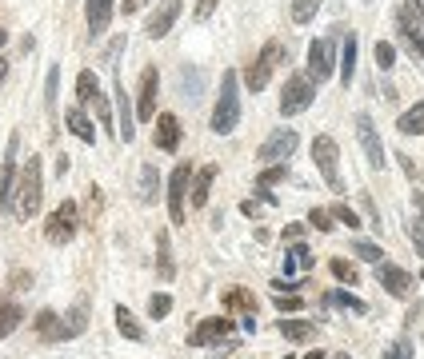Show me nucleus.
<instances>
[{"mask_svg": "<svg viewBox=\"0 0 424 359\" xmlns=\"http://www.w3.org/2000/svg\"><path fill=\"white\" fill-rule=\"evenodd\" d=\"M241 80H236V72L228 68L221 76V96H216V108H212V132L216 136H228V132L241 124Z\"/></svg>", "mask_w": 424, "mask_h": 359, "instance_id": "nucleus-1", "label": "nucleus"}, {"mask_svg": "<svg viewBox=\"0 0 424 359\" xmlns=\"http://www.w3.org/2000/svg\"><path fill=\"white\" fill-rule=\"evenodd\" d=\"M44 156H32L21 172V184H16V216L21 219H32L41 212V164Z\"/></svg>", "mask_w": 424, "mask_h": 359, "instance_id": "nucleus-2", "label": "nucleus"}, {"mask_svg": "<svg viewBox=\"0 0 424 359\" xmlns=\"http://www.w3.org/2000/svg\"><path fill=\"white\" fill-rule=\"evenodd\" d=\"M313 160H316V168H320V176L328 180V188L344 192V184H340V152H336L333 136H316L313 140Z\"/></svg>", "mask_w": 424, "mask_h": 359, "instance_id": "nucleus-3", "label": "nucleus"}, {"mask_svg": "<svg viewBox=\"0 0 424 359\" xmlns=\"http://www.w3.org/2000/svg\"><path fill=\"white\" fill-rule=\"evenodd\" d=\"M76 199H64L61 208L52 212L49 219H44V236H49V244H69V239H76Z\"/></svg>", "mask_w": 424, "mask_h": 359, "instance_id": "nucleus-4", "label": "nucleus"}, {"mask_svg": "<svg viewBox=\"0 0 424 359\" xmlns=\"http://www.w3.org/2000/svg\"><path fill=\"white\" fill-rule=\"evenodd\" d=\"M236 331V319H228V316H216V319H204L201 328L192 331V343L196 348H204V343H212V348H221V351H233V343H228V335Z\"/></svg>", "mask_w": 424, "mask_h": 359, "instance_id": "nucleus-5", "label": "nucleus"}, {"mask_svg": "<svg viewBox=\"0 0 424 359\" xmlns=\"http://www.w3.org/2000/svg\"><path fill=\"white\" fill-rule=\"evenodd\" d=\"M281 60H284V44H281V40H268V44L261 48V56H256V64L248 68L244 84H248L253 92H261L264 84H268V76H273V68L281 64Z\"/></svg>", "mask_w": 424, "mask_h": 359, "instance_id": "nucleus-6", "label": "nucleus"}, {"mask_svg": "<svg viewBox=\"0 0 424 359\" xmlns=\"http://www.w3.org/2000/svg\"><path fill=\"white\" fill-rule=\"evenodd\" d=\"M296 148H301V136H296L293 128H276L273 136L261 144V160H264V164H284Z\"/></svg>", "mask_w": 424, "mask_h": 359, "instance_id": "nucleus-7", "label": "nucleus"}, {"mask_svg": "<svg viewBox=\"0 0 424 359\" xmlns=\"http://www.w3.org/2000/svg\"><path fill=\"white\" fill-rule=\"evenodd\" d=\"M313 80L308 76H288V84H284V96H281V112L284 116H296V112H304L308 104H313Z\"/></svg>", "mask_w": 424, "mask_h": 359, "instance_id": "nucleus-8", "label": "nucleus"}, {"mask_svg": "<svg viewBox=\"0 0 424 359\" xmlns=\"http://www.w3.org/2000/svg\"><path fill=\"white\" fill-rule=\"evenodd\" d=\"M188 180H192V164H176V168H172V180H168V216H172V224H184Z\"/></svg>", "mask_w": 424, "mask_h": 359, "instance_id": "nucleus-9", "label": "nucleus"}, {"mask_svg": "<svg viewBox=\"0 0 424 359\" xmlns=\"http://www.w3.org/2000/svg\"><path fill=\"white\" fill-rule=\"evenodd\" d=\"M333 64H336V44L333 40H313L308 44V80H328L333 76Z\"/></svg>", "mask_w": 424, "mask_h": 359, "instance_id": "nucleus-10", "label": "nucleus"}, {"mask_svg": "<svg viewBox=\"0 0 424 359\" xmlns=\"http://www.w3.org/2000/svg\"><path fill=\"white\" fill-rule=\"evenodd\" d=\"M356 140H360L368 168L380 172V168H384V144H380V136H376V124H373L368 116H356Z\"/></svg>", "mask_w": 424, "mask_h": 359, "instance_id": "nucleus-11", "label": "nucleus"}, {"mask_svg": "<svg viewBox=\"0 0 424 359\" xmlns=\"http://www.w3.org/2000/svg\"><path fill=\"white\" fill-rule=\"evenodd\" d=\"M16 148H21V136L12 132L9 140V152H4V176H0V212H12V204H16V168H12V160H16Z\"/></svg>", "mask_w": 424, "mask_h": 359, "instance_id": "nucleus-12", "label": "nucleus"}, {"mask_svg": "<svg viewBox=\"0 0 424 359\" xmlns=\"http://www.w3.org/2000/svg\"><path fill=\"white\" fill-rule=\"evenodd\" d=\"M176 16H181V0H164L161 9L148 16V24H144V32H148L152 40H164L172 32V24H176Z\"/></svg>", "mask_w": 424, "mask_h": 359, "instance_id": "nucleus-13", "label": "nucleus"}, {"mask_svg": "<svg viewBox=\"0 0 424 359\" xmlns=\"http://www.w3.org/2000/svg\"><path fill=\"white\" fill-rule=\"evenodd\" d=\"M380 283H384V291L396 296V299L413 296V276H408L404 268H396V264H380Z\"/></svg>", "mask_w": 424, "mask_h": 359, "instance_id": "nucleus-14", "label": "nucleus"}, {"mask_svg": "<svg viewBox=\"0 0 424 359\" xmlns=\"http://www.w3.org/2000/svg\"><path fill=\"white\" fill-rule=\"evenodd\" d=\"M181 120L172 116V112H164V116H156V148L161 152H176L181 148Z\"/></svg>", "mask_w": 424, "mask_h": 359, "instance_id": "nucleus-15", "label": "nucleus"}, {"mask_svg": "<svg viewBox=\"0 0 424 359\" xmlns=\"http://www.w3.org/2000/svg\"><path fill=\"white\" fill-rule=\"evenodd\" d=\"M396 32H400V40L408 44V52H413V56L424 64V28H420V24H416V20H408L404 12H396Z\"/></svg>", "mask_w": 424, "mask_h": 359, "instance_id": "nucleus-16", "label": "nucleus"}, {"mask_svg": "<svg viewBox=\"0 0 424 359\" xmlns=\"http://www.w3.org/2000/svg\"><path fill=\"white\" fill-rule=\"evenodd\" d=\"M156 84H161V76H156V68H148L144 72V88H141V96H136V120L156 116Z\"/></svg>", "mask_w": 424, "mask_h": 359, "instance_id": "nucleus-17", "label": "nucleus"}, {"mask_svg": "<svg viewBox=\"0 0 424 359\" xmlns=\"http://www.w3.org/2000/svg\"><path fill=\"white\" fill-rule=\"evenodd\" d=\"M84 16H89V36H101V32L108 28L112 0H89V4H84Z\"/></svg>", "mask_w": 424, "mask_h": 359, "instance_id": "nucleus-18", "label": "nucleus"}, {"mask_svg": "<svg viewBox=\"0 0 424 359\" xmlns=\"http://www.w3.org/2000/svg\"><path fill=\"white\" fill-rule=\"evenodd\" d=\"M64 128L72 132V136L76 140H84V144H92V140H96V132H92V120L84 116L81 112V104H76V108H69L64 112Z\"/></svg>", "mask_w": 424, "mask_h": 359, "instance_id": "nucleus-19", "label": "nucleus"}, {"mask_svg": "<svg viewBox=\"0 0 424 359\" xmlns=\"http://www.w3.org/2000/svg\"><path fill=\"white\" fill-rule=\"evenodd\" d=\"M112 316H116V331H121L124 339H132V343H141V339H144V328H141V319L132 316V311L124 308V303H116V308H112Z\"/></svg>", "mask_w": 424, "mask_h": 359, "instance_id": "nucleus-20", "label": "nucleus"}, {"mask_svg": "<svg viewBox=\"0 0 424 359\" xmlns=\"http://www.w3.org/2000/svg\"><path fill=\"white\" fill-rule=\"evenodd\" d=\"M36 331H41L44 339H72L69 323H61V316H56V311H49V308L36 316Z\"/></svg>", "mask_w": 424, "mask_h": 359, "instance_id": "nucleus-21", "label": "nucleus"}, {"mask_svg": "<svg viewBox=\"0 0 424 359\" xmlns=\"http://www.w3.org/2000/svg\"><path fill=\"white\" fill-rule=\"evenodd\" d=\"M313 268V251L304 248V239L301 244H288V251H284V271L293 276V271H308Z\"/></svg>", "mask_w": 424, "mask_h": 359, "instance_id": "nucleus-22", "label": "nucleus"}, {"mask_svg": "<svg viewBox=\"0 0 424 359\" xmlns=\"http://www.w3.org/2000/svg\"><path fill=\"white\" fill-rule=\"evenodd\" d=\"M156 276H161L164 283L176 276V264H172V251H168V231H161V236H156Z\"/></svg>", "mask_w": 424, "mask_h": 359, "instance_id": "nucleus-23", "label": "nucleus"}, {"mask_svg": "<svg viewBox=\"0 0 424 359\" xmlns=\"http://www.w3.org/2000/svg\"><path fill=\"white\" fill-rule=\"evenodd\" d=\"M136 196H141V204H156V199H161V176H156L152 164L141 168V192H136Z\"/></svg>", "mask_w": 424, "mask_h": 359, "instance_id": "nucleus-24", "label": "nucleus"}, {"mask_svg": "<svg viewBox=\"0 0 424 359\" xmlns=\"http://www.w3.org/2000/svg\"><path fill=\"white\" fill-rule=\"evenodd\" d=\"M281 331H284V339H293V343H308V339L316 335V328L308 319H281Z\"/></svg>", "mask_w": 424, "mask_h": 359, "instance_id": "nucleus-25", "label": "nucleus"}, {"mask_svg": "<svg viewBox=\"0 0 424 359\" xmlns=\"http://www.w3.org/2000/svg\"><path fill=\"white\" fill-rule=\"evenodd\" d=\"M101 96V84H96V72L84 68L81 76H76V104H92V100Z\"/></svg>", "mask_w": 424, "mask_h": 359, "instance_id": "nucleus-26", "label": "nucleus"}, {"mask_svg": "<svg viewBox=\"0 0 424 359\" xmlns=\"http://www.w3.org/2000/svg\"><path fill=\"white\" fill-rule=\"evenodd\" d=\"M356 76V36H344L340 48V84H353Z\"/></svg>", "mask_w": 424, "mask_h": 359, "instance_id": "nucleus-27", "label": "nucleus"}, {"mask_svg": "<svg viewBox=\"0 0 424 359\" xmlns=\"http://www.w3.org/2000/svg\"><path fill=\"white\" fill-rule=\"evenodd\" d=\"M116 104H121V136L132 140L136 136V116H132V104H128V92L116 84Z\"/></svg>", "mask_w": 424, "mask_h": 359, "instance_id": "nucleus-28", "label": "nucleus"}, {"mask_svg": "<svg viewBox=\"0 0 424 359\" xmlns=\"http://www.w3.org/2000/svg\"><path fill=\"white\" fill-rule=\"evenodd\" d=\"M212 180H216V168H204L201 176L192 180L188 196H192V204H196V208H204V204H208V188H212Z\"/></svg>", "mask_w": 424, "mask_h": 359, "instance_id": "nucleus-29", "label": "nucleus"}, {"mask_svg": "<svg viewBox=\"0 0 424 359\" xmlns=\"http://www.w3.org/2000/svg\"><path fill=\"white\" fill-rule=\"evenodd\" d=\"M396 128H400L404 136H420L424 132V104H413V108L396 120Z\"/></svg>", "mask_w": 424, "mask_h": 359, "instance_id": "nucleus-30", "label": "nucleus"}, {"mask_svg": "<svg viewBox=\"0 0 424 359\" xmlns=\"http://www.w3.org/2000/svg\"><path fill=\"white\" fill-rule=\"evenodd\" d=\"M224 308H228V311H244V316H253V311H256V299L248 296V291L236 288V291H224Z\"/></svg>", "mask_w": 424, "mask_h": 359, "instance_id": "nucleus-31", "label": "nucleus"}, {"mask_svg": "<svg viewBox=\"0 0 424 359\" xmlns=\"http://www.w3.org/2000/svg\"><path fill=\"white\" fill-rule=\"evenodd\" d=\"M324 308H348V311H356V316H364V303L356 296H348V291H328V296H324Z\"/></svg>", "mask_w": 424, "mask_h": 359, "instance_id": "nucleus-32", "label": "nucleus"}, {"mask_svg": "<svg viewBox=\"0 0 424 359\" xmlns=\"http://www.w3.org/2000/svg\"><path fill=\"white\" fill-rule=\"evenodd\" d=\"M16 323H21V308H16V303H4V308H0V339L12 335Z\"/></svg>", "mask_w": 424, "mask_h": 359, "instance_id": "nucleus-33", "label": "nucleus"}, {"mask_svg": "<svg viewBox=\"0 0 424 359\" xmlns=\"http://www.w3.org/2000/svg\"><path fill=\"white\" fill-rule=\"evenodd\" d=\"M284 176H288V168H284V164H268V168H264L261 176H256V188H264V192H268L273 184H281Z\"/></svg>", "mask_w": 424, "mask_h": 359, "instance_id": "nucleus-34", "label": "nucleus"}, {"mask_svg": "<svg viewBox=\"0 0 424 359\" xmlns=\"http://www.w3.org/2000/svg\"><path fill=\"white\" fill-rule=\"evenodd\" d=\"M316 9H320V0H293V20L296 24H308L316 16Z\"/></svg>", "mask_w": 424, "mask_h": 359, "instance_id": "nucleus-35", "label": "nucleus"}, {"mask_svg": "<svg viewBox=\"0 0 424 359\" xmlns=\"http://www.w3.org/2000/svg\"><path fill=\"white\" fill-rule=\"evenodd\" d=\"M333 219H340L344 228H360V216H356L344 199H336V204H333Z\"/></svg>", "mask_w": 424, "mask_h": 359, "instance_id": "nucleus-36", "label": "nucleus"}, {"mask_svg": "<svg viewBox=\"0 0 424 359\" xmlns=\"http://www.w3.org/2000/svg\"><path fill=\"white\" fill-rule=\"evenodd\" d=\"M276 308H281L284 316H293V311H301V308H304L301 291H281V296H276Z\"/></svg>", "mask_w": 424, "mask_h": 359, "instance_id": "nucleus-37", "label": "nucleus"}, {"mask_svg": "<svg viewBox=\"0 0 424 359\" xmlns=\"http://www.w3.org/2000/svg\"><path fill=\"white\" fill-rule=\"evenodd\" d=\"M84 328H89V303H81V308L69 311V331H72V335H81Z\"/></svg>", "mask_w": 424, "mask_h": 359, "instance_id": "nucleus-38", "label": "nucleus"}, {"mask_svg": "<svg viewBox=\"0 0 424 359\" xmlns=\"http://www.w3.org/2000/svg\"><path fill=\"white\" fill-rule=\"evenodd\" d=\"M353 251L364 259V264H380V259H384V251L376 248V244H364V239H356V244H353Z\"/></svg>", "mask_w": 424, "mask_h": 359, "instance_id": "nucleus-39", "label": "nucleus"}, {"mask_svg": "<svg viewBox=\"0 0 424 359\" xmlns=\"http://www.w3.org/2000/svg\"><path fill=\"white\" fill-rule=\"evenodd\" d=\"M333 276L340 279V283H348V288L356 283V268L348 264V259H333Z\"/></svg>", "mask_w": 424, "mask_h": 359, "instance_id": "nucleus-40", "label": "nucleus"}, {"mask_svg": "<svg viewBox=\"0 0 424 359\" xmlns=\"http://www.w3.org/2000/svg\"><path fill=\"white\" fill-rule=\"evenodd\" d=\"M376 64H380L384 72H388V68L396 64V48L388 44V40H380V44H376Z\"/></svg>", "mask_w": 424, "mask_h": 359, "instance_id": "nucleus-41", "label": "nucleus"}, {"mask_svg": "<svg viewBox=\"0 0 424 359\" xmlns=\"http://www.w3.org/2000/svg\"><path fill=\"white\" fill-rule=\"evenodd\" d=\"M168 308H172V296H164V291H161V296H152V299H148V316H152V319L168 316Z\"/></svg>", "mask_w": 424, "mask_h": 359, "instance_id": "nucleus-42", "label": "nucleus"}, {"mask_svg": "<svg viewBox=\"0 0 424 359\" xmlns=\"http://www.w3.org/2000/svg\"><path fill=\"white\" fill-rule=\"evenodd\" d=\"M308 224H313V228H320V231H333V212L313 208V212H308Z\"/></svg>", "mask_w": 424, "mask_h": 359, "instance_id": "nucleus-43", "label": "nucleus"}, {"mask_svg": "<svg viewBox=\"0 0 424 359\" xmlns=\"http://www.w3.org/2000/svg\"><path fill=\"white\" fill-rule=\"evenodd\" d=\"M400 12H404L408 20H416V24L424 28V0H404V4H400Z\"/></svg>", "mask_w": 424, "mask_h": 359, "instance_id": "nucleus-44", "label": "nucleus"}, {"mask_svg": "<svg viewBox=\"0 0 424 359\" xmlns=\"http://www.w3.org/2000/svg\"><path fill=\"white\" fill-rule=\"evenodd\" d=\"M384 359H413V348H408V339H396L393 348L384 351Z\"/></svg>", "mask_w": 424, "mask_h": 359, "instance_id": "nucleus-45", "label": "nucleus"}, {"mask_svg": "<svg viewBox=\"0 0 424 359\" xmlns=\"http://www.w3.org/2000/svg\"><path fill=\"white\" fill-rule=\"evenodd\" d=\"M216 4H221V0H196V9H192V16H196V20L204 24V20H208L212 12H216Z\"/></svg>", "mask_w": 424, "mask_h": 359, "instance_id": "nucleus-46", "label": "nucleus"}, {"mask_svg": "<svg viewBox=\"0 0 424 359\" xmlns=\"http://www.w3.org/2000/svg\"><path fill=\"white\" fill-rule=\"evenodd\" d=\"M92 104H96V116H101V124H104V128H112V108H108V100L96 96Z\"/></svg>", "mask_w": 424, "mask_h": 359, "instance_id": "nucleus-47", "label": "nucleus"}, {"mask_svg": "<svg viewBox=\"0 0 424 359\" xmlns=\"http://www.w3.org/2000/svg\"><path fill=\"white\" fill-rule=\"evenodd\" d=\"M284 239H288V244L304 239V224H288V228H284Z\"/></svg>", "mask_w": 424, "mask_h": 359, "instance_id": "nucleus-48", "label": "nucleus"}, {"mask_svg": "<svg viewBox=\"0 0 424 359\" xmlns=\"http://www.w3.org/2000/svg\"><path fill=\"white\" fill-rule=\"evenodd\" d=\"M413 204H416V216H420V228H424V192H416Z\"/></svg>", "mask_w": 424, "mask_h": 359, "instance_id": "nucleus-49", "label": "nucleus"}, {"mask_svg": "<svg viewBox=\"0 0 424 359\" xmlns=\"http://www.w3.org/2000/svg\"><path fill=\"white\" fill-rule=\"evenodd\" d=\"M9 76V60H0V80Z\"/></svg>", "mask_w": 424, "mask_h": 359, "instance_id": "nucleus-50", "label": "nucleus"}, {"mask_svg": "<svg viewBox=\"0 0 424 359\" xmlns=\"http://www.w3.org/2000/svg\"><path fill=\"white\" fill-rule=\"evenodd\" d=\"M304 359H324V351H308V355H304Z\"/></svg>", "mask_w": 424, "mask_h": 359, "instance_id": "nucleus-51", "label": "nucleus"}, {"mask_svg": "<svg viewBox=\"0 0 424 359\" xmlns=\"http://www.w3.org/2000/svg\"><path fill=\"white\" fill-rule=\"evenodd\" d=\"M4 40H9V32H4V28H0V48H4Z\"/></svg>", "mask_w": 424, "mask_h": 359, "instance_id": "nucleus-52", "label": "nucleus"}, {"mask_svg": "<svg viewBox=\"0 0 424 359\" xmlns=\"http://www.w3.org/2000/svg\"><path fill=\"white\" fill-rule=\"evenodd\" d=\"M336 359H348V355H336Z\"/></svg>", "mask_w": 424, "mask_h": 359, "instance_id": "nucleus-53", "label": "nucleus"}, {"mask_svg": "<svg viewBox=\"0 0 424 359\" xmlns=\"http://www.w3.org/2000/svg\"><path fill=\"white\" fill-rule=\"evenodd\" d=\"M284 359H293V355H284Z\"/></svg>", "mask_w": 424, "mask_h": 359, "instance_id": "nucleus-54", "label": "nucleus"}, {"mask_svg": "<svg viewBox=\"0 0 424 359\" xmlns=\"http://www.w3.org/2000/svg\"><path fill=\"white\" fill-rule=\"evenodd\" d=\"M141 4H144V0H141Z\"/></svg>", "mask_w": 424, "mask_h": 359, "instance_id": "nucleus-55", "label": "nucleus"}]
</instances>
